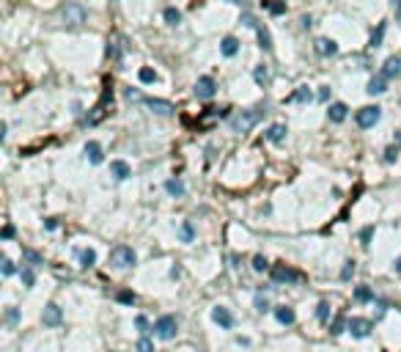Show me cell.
Listing matches in <instances>:
<instances>
[{"instance_id": "obj_1", "label": "cell", "mask_w": 401, "mask_h": 352, "mask_svg": "<svg viewBox=\"0 0 401 352\" xmlns=\"http://www.w3.org/2000/svg\"><path fill=\"white\" fill-rule=\"evenodd\" d=\"M135 261H138V256H135V250L129 245H115L110 250V264L115 270H127V267H132Z\"/></svg>"}, {"instance_id": "obj_2", "label": "cell", "mask_w": 401, "mask_h": 352, "mask_svg": "<svg viewBox=\"0 0 401 352\" xmlns=\"http://www.w3.org/2000/svg\"><path fill=\"white\" fill-rule=\"evenodd\" d=\"M176 330H179V322H176V316H171V314L160 316V319L154 322V336L165 338V341H171V338L176 336Z\"/></svg>"}, {"instance_id": "obj_3", "label": "cell", "mask_w": 401, "mask_h": 352, "mask_svg": "<svg viewBox=\"0 0 401 352\" xmlns=\"http://www.w3.org/2000/svg\"><path fill=\"white\" fill-rule=\"evenodd\" d=\"M113 102V88H110V83H105V91H102V99L97 102V107H94V113L88 116V124H99L102 119L107 116V105Z\"/></svg>"}, {"instance_id": "obj_4", "label": "cell", "mask_w": 401, "mask_h": 352, "mask_svg": "<svg viewBox=\"0 0 401 352\" xmlns=\"http://www.w3.org/2000/svg\"><path fill=\"white\" fill-rule=\"evenodd\" d=\"M258 119H261V107H253V110H242L239 116L231 121V124H234V130H236V132H248Z\"/></svg>"}, {"instance_id": "obj_5", "label": "cell", "mask_w": 401, "mask_h": 352, "mask_svg": "<svg viewBox=\"0 0 401 352\" xmlns=\"http://www.w3.org/2000/svg\"><path fill=\"white\" fill-rule=\"evenodd\" d=\"M379 116H382V110H379L377 105H374V107H363V110H357V127H360V130H371V127L379 121Z\"/></svg>"}, {"instance_id": "obj_6", "label": "cell", "mask_w": 401, "mask_h": 352, "mask_svg": "<svg viewBox=\"0 0 401 352\" xmlns=\"http://www.w3.org/2000/svg\"><path fill=\"white\" fill-rule=\"evenodd\" d=\"M272 281L275 283H297L300 281V273L297 270L286 267V264H275L272 267Z\"/></svg>"}, {"instance_id": "obj_7", "label": "cell", "mask_w": 401, "mask_h": 352, "mask_svg": "<svg viewBox=\"0 0 401 352\" xmlns=\"http://www.w3.org/2000/svg\"><path fill=\"white\" fill-rule=\"evenodd\" d=\"M214 91H217V83L209 77V74L198 77V83H195V97H198V99H212Z\"/></svg>"}, {"instance_id": "obj_8", "label": "cell", "mask_w": 401, "mask_h": 352, "mask_svg": "<svg viewBox=\"0 0 401 352\" xmlns=\"http://www.w3.org/2000/svg\"><path fill=\"white\" fill-rule=\"evenodd\" d=\"M64 22L66 25H80V22H85V9L80 3H66V9H64Z\"/></svg>"}, {"instance_id": "obj_9", "label": "cell", "mask_w": 401, "mask_h": 352, "mask_svg": "<svg viewBox=\"0 0 401 352\" xmlns=\"http://www.w3.org/2000/svg\"><path fill=\"white\" fill-rule=\"evenodd\" d=\"M346 330H349L355 338H365V336L371 333V322L368 319H360V316H352L349 325H346Z\"/></svg>"}, {"instance_id": "obj_10", "label": "cell", "mask_w": 401, "mask_h": 352, "mask_svg": "<svg viewBox=\"0 0 401 352\" xmlns=\"http://www.w3.org/2000/svg\"><path fill=\"white\" fill-rule=\"evenodd\" d=\"M212 319L220 325L223 330H231V328H234V314H231L226 306H214V308H212Z\"/></svg>"}, {"instance_id": "obj_11", "label": "cell", "mask_w": 401, "mask_h": 352, "mask_svg": "<svg viewBox=\"0 0 401 352\" xmlns=\"http://www.w3.org/2000/svg\"><path fill=\"white\" fill-rule=\"evenodd\" d=\"M60 319H64V311H60L55 303H50V306L44 308V314H42L44 328H55V325H60Z\"/></svg>"}, {"instance_id": "obj_12", "label": "cell", "mask_w": 401, "mask_h": 352, "mask_svg": "<svg viewBox=\"0 0 401 352\" xmlns=\"http://www.w3.org/2000/svg\"><path fill=\"white\" fill-rule=\"evenodd\" d=\"M143 105L151 107V113H157V116H173V105L165 102V99H143Z\"/></svg>"}, {"instance_id": "obj_13", "label": "cell", "mask_w": 401, "mask_h": 352, "mask_svg": "<svg viewBox=\"0 0 401 352\" xmlns=\"http://www.w3.org/2000/svg\"><path fill=\"white\" fill-rule=\"evenodd\" d=\"M316 52L322 58H330V55H335L338 52V44L332 42V39H316Z\"/></svg>"}, {"instance_id": "obj_14", "label": "cell", "mask_w": 401, "mask_h": 352, "mask_svg": "<svg viewBox=\"0 0 401 352\" xmlns=\"http://www.w3.org/2000/svg\"><path fill=\"white\" fill-rule=\"evenodd\" d=\"M275 319L281 322V325H286V328H289V325H294V319H297V316H294V308H289V306H275Z\"/></svg>"}, {"instance_id": "obj_15", "label": "cell", "mask_w": 401, "mask_h": 352, "mask_svg": "<svg viewBox=\"0 0 401 352\" xmlns=\"http://www.w3.org/2000/svg\"><path fill=\"white\" fill-rule=\"evenodd\" d=\"M85 157L94 162V165H99L102 160H105V154H102V146L97 143V140H88L85 143Z\"/></svg>"}, {"instance_id": "obj_16", "label": "cell", "mask_w": 401, "mask_h": 352, "mask_svg": "<svg viewBox=\"0 0 401 352\" xmlns=\"http://www.w3.org/2000/svg\"><path fill=\"white\" fill-rule=\"evenodd\" d=\"M110 173H113L118 182H124V179H129V173H132V171H129V165H127L124 160H113V162H110Z\"/></svg>"}, {"instance_id": "obj_17", "label": "cell", "mask_w": 401, "mask_h": 352, "mask_svg": "<svg viewBox=\"0 0 401 352\" xmlns=\"http://www.w3.org/2000/svg\"><path fill=\"white\" fill-rule=\"evenodd\" d=\"M365 91H368L371 97H374V94H385V91H387V77H385V74H377V77H371Z\"/></svg>"}, {"instance_id": "obj_18", "label": "cell", "mask_w": 401, "mask_h": 352, "mask_svg": "<svg viewBox=\"0 0 401 352\" xmlns=\"http://www.w3.org/2000/svg\"><path fill=\"white\" fill-rule=\"evenodd\" d=\"M286 132H289V130H286V127H283V124H272V127H269V130H267V132H264V138H267L269 143H281V140L286 138Z\"/></svg>"}, {"instance_id": "obj_19", "label": "cell", "mask_w": 401, "mask_h": 352, "mask_svg": "<svg viewBox=\"0 0 401 352\" xmlns=\"http://www.w3.org/2000/svg\"><path fill=\"white\" fill-rule=\"evenodd\" d=\"M346 107L344 102H335V105H330V110H327V116H330V121H335V124H341V121L346 119Z\"/></svg>"}, {"instance_id": "obj_20", "label": "cell", "mask_w": 401, "mask_h": 352, "mask_svg": "<svg viewBox=\"0 0 401 352\" xmlns=\"http://www.w3.org/2000/svg\"><path fill=\"white\" fill-rule=\"evenodd\" d=\"M236 50H239V42H236L234 36H226V39H223V42H220V52H223V55H226V58L236 55Z\"/></svg>"}, {"instance_id": "obj_21", "label": "cell", "mask_w": 401, "mask_h": 352, "mask_svg": "<svg viewBox=\"0 0 401 352\" xmlns=\"http://www.w3.org/2000/svg\"><path fill=\"white\" fill-rule=\"evenodd\" d=\"M165 190H168V195H173V198H181V195H184V182L181 179H168Z\"/></svg>"}, {"instance_id": "obj_22", "label": "cell", "mask_w": 401, "mask_h": 352, "mask_svg": "<svg viewBox=\"0 0 401 352\" xmlns=\"http://www.w3.org/2000/svg\"><path fill=\"white\" fill-rule=\"evenodd\" d=\"M398 72H401V61H398V58H387L382 74H385V77H396Z\"/></svg>"}, {"instance_id": "obj_23", "label": "cell", "mask_w": 401, "mask_h": 352, "mask_svg": "<svg viewBox=\"0 0 401 352\" xmlns=\"http://www.w3.org/2000/svg\"><path fill=\"white\" fill-rule=\"evenodd\" d=\"M256 33H258V42H261V47L264 50H272V36H269V31L264 28V25H256Z\"/></svg>"}, {"instance_id": "obj_24", "label": "cell", "mask_w": 401, "mask_h": 352, "mask_svg": "<svg viewBox=\"0 0 401 352\" xmlns=\"http://www.w3.org/2000/svg\"><path fill=\"white\" fill-rule=\"evenodd\" d=\"M97 264V253H94L91 248H85V250H80V267H94Z\"/></svg>"}, {"instance_id": "obj_25", "label": "cell", "mask_w": 401, "mask_h": 352, "mask_svg": "<svg viewBox=\"0 0 401 352\" xmlns=\"http://www.w3.org/2000/svg\"><path fill=\"white\" fill-rule=\"evenodd\" d=\"M179 237H181V242H193V237H195V228H193V223L184 220L181 223V228H179Z\"/></svg>"}, {"instance_id": "obj_26", "label": "cell", "mask_w": 401, "mask_h": 352, "mask_svg": "<svg viewBox=\"0 0 401 352\" xmlns=\"http://www.w3.org/2000/svg\"><path fill=\"white\" fill-rule=\"evenodd\" d=\"M162 17H165V22H168V25H179V22H181V11H179V9H173V6L162 11Z\"/></svg>"}, {"instance_id": "obj_27", "label": "cell", "mask_w": 401, "mask_h": 352, "mask_svg": "<svg viewBox=\"0 0 401 352\" xmlns=\"http://www.w3.org/2000/svg\"><path fill=\"white\" fill-rule=\"evenodd\" d=\"M355 300H357V303H371V300H374V292H371L368 286H357V289H355Z\"/></svg>"}, {"instance_id": "obj_28", "label": "cell", "mask_w": 401, "mask_h": 352, "mask_svg": "<svg viewBox=\"0 0 401 352\" xmlns=\"http://www.w3.org/2000/svg\"><path fill=\"white\" fill-rule=\"evenodd\" d=\"M264 6H267L269 14H283V11H286V3H283V0H264Z\"/></svg>"}, {"instance_id": "obj_29", "label": "cell", "mask_w": 401, "mask_h": 352, "mask_svg": "<svg viewBox=\"0 0 401 352\" xmlns=\"http://www.w3.org/2000/svg\"><path fill=\"white\" fill-rule=\"evenodd\" d=\"M115 300H118V303H124V306H135L138 295H135V292H129V289H121V292L115 295Z\"/></svg>"}, {"instance_id": "obj_30", "label": "cell", "mask_w": 401, "mask_h": 352, "mask_svg": "<svg viewBox=\"0 0 401 352\" xmlns=\"http://www.w3.org/2000/svg\"><path fill=\"white\" fill-rule=\"evenodd\" d=\"M138 77H140V83H146V85H148V83H157V72L148 69V66H143V69L138 72Z\"/></svg>"}, {"instance_id": "obj_31", "label": "cell", "mask_w": 401, "mask_h": 352, "mask_svg": "<svg viewBox=\"0 0 401 352\" xmlns=\"http://www.w3.org/2000/svg\"><path fill=\"white\" fill-rule=\"evenodd\" d=\"M382 39H385V22H379L377 31L371 33V47H379V44H382Z\"/></svg>"}, {"instance_id": "obj_32", "label": "cell", "mask_w": 401, "mask_h": 352, "mask_svg": "<svg viewBox=\"0 0 401 352\" xmlns=\"http://www.w3.org/2000/svg\"><path fill=\"white\" fill-rule=\"evenodd\" d=\"M289 102H311V91L308 88H300V91H294L289 97Z\"/></svg>"}, {"instance_id": "obj_33", "label": "cell", "mask_w": 401, "mask_h": 352, "mask_svg": "<svg viewBox=\"0 0 401 352\" xmlns=\"http://www.w3.org/2000/svg\"><path fill=\"white\" fill-rule=\"evenodd\" d=\"M344 325H349V322H346L344 316H335V319H332V325H330V333H332V336H341V333H344Z\"/></svg>"}, {"instance_id": "obj_34", "label": "cell", "mask_w": 401, "mask_h": 352, "mask_svg": "<svg viewBox=\"0 0 401 352\" xmlns=\"http://www.w3.org/2000/svg\"><path fill=\"white\" fill-rule=\"evenodd\" d=\"M19 278H22L25 286H33V281H36V275H33V270L30 267H25V270H19Z\"/></svg>"}, {"instance_id": "obj_35", "label": "cell", "mask_w": 401, "mask_h": 352, "mask_svg": "<svg viewBox=\"0 0 401 352\" xmlns=\"http://www.w3.org/2000/svg\"><path fill=\"white\" fill-rule=\"evenodd\" d=\"M267 267H269V261L264 259L261 253H258V256H253V270H256V273H264V270H267Z\"/></svg>"}, {"instance_id": "obj_36", "label": "cell", "mask_w": 401, "mask_h": 352, "mask_svg": "<svg viewBox=\"0 0 401 352\" xmlns=\"http://www.w3.org/2000/svg\"><path fill=\"white\" fill-rule=\"evenodd\" d=\"M256 311H258V314H267V311H269V300H267V297L256 295Z\"/></svg>"}, {"instance_id": "obj_37", "label": "cell", "mask_w": 401, "mask_h": 352, "mask_svg": "<svg viewBox=\"0 0 401 352\" xmlns=\"http://www.w3.org/2000/svg\"><path fill=\"white\" fill-rule=\"evenodd\" d=\"M253 77H256V83H258V85H264V83L269 80V74H267V69H264V66H256Z\"/></svg>"}, {"instance_id": "obj_38", "label": "cell", "mask_w": 401, "mask_h": 352, "mask_svg": "<svg viewBox=\"0 0 401 352\" xmlns=\"http://www.w3.org/2000/svg\"><path fill=\"white\" fill-rule=\"evenodd\" d=\"M355 270H357V267H355V261H346V264H344V270H341V281H349L352 275H355Z\"/></svg>"}, {"instance_id": "obj_39", "label": "cell", "mask_w": 401, "mask_h": 352, "mask_svg": "<svg viewBox=\"0 0 401 352\" xmlns=\"http://www.w3.org/2000/svg\"><path fill=\"white\" fill-rule=\"evenodd\" d=\"M316 316H319L322 322H327V319H330V306H327V303H319V308H316Z\"/></svg>"}, {"instance_id": "obj_40", "label": "cell", "mask_w": 401, "mask_h": 352, "mask_svg": "<svg viewBox=\"0 0 401 352\" xmlns=\"http://www.w3.org/2000/svg\"><path fill=\"white\" fill-rule=\"evenodd\" d=\"M138 352H154V344H151V341H148V338L143 336V338L138 341Z\"/></svg>"}, {"instance_id": "obj_41", "label": "cell", "mask_w": 401, "mask_h": 352, "mask_svg": "<svg viewBox=\"0 0 401 352\" xmlns=\"http://www.w3.org/2000/svg\"><path fill=\"white\" fill-rule=\"evenodd\" d=\"M22 256H25L30 264H42V256H39L36 250H22Z\"/></svg>"}, {"instance_id": "obj_42", "label": "cell", "mask_w": 401, "mask_h": 352, "mask_svg": "<svg viewBox=\"0 0 401 352\" xmlns=\"http://www.w3.org/2000/svg\"><path fill=\"white\" fill-rule=\"evenodd\" d=\"M17 319H19V311H17V308H6V322H9V325H17Z\"/></svg>"}, {"instance_id": "obj_43", "label": "cell", "mask_w": 401, "mask_h": 352, "mask_svg": "<svg viewBox=\"0 0 401 352\" xmlns=\"http://www.w3.org/2000/svg\"><path fill=\"white\" fill-rule=\"evenodd\" d=\"M135 325H138V330H140V333H148V328H151V325H148V319H146L143 314H140L138 319H135Z\"/></svg>"}, {"instance_id": "obj_44", "label": "cell", "mask_w": 401, "mask_h": 352, "mask_svg": "<svg viewBox=\"0 0 401 352\" xmlns=\"http://www.w3.org/2000/svg\"><path fill=\"white\" fill-rule=\"evenodd\" d=\"M127 99H132V102H143L146 97L140 91H135V88H127Z\"/></svg>"}, {"instance_id": "obj_45", "label": "cell", "mask_w": 401, "mask_h": 352, "mask_svg": "<svg viewBox=\"0 0 401 352\" xmlns=\"http://www.w3.org/2000/svg\"><path fill=\"white\" fill-rule=\"evenodd\" d=\"M17 270H14V264H11V259H3V275L9 278V275H14Z\"/></svg>"}, {"instance_id": "obj_46", "label": "cell", "mask_w": 401, "mask_h": 352, "mask_svg": "<svg viewBox=\"0 0 401 352\" xmlns=\"http://www.w3.org/2000/svg\"><path fill=\"white\" fill-rule=\"evenodd\" d=\"M371 234H374V228H371V226H365L363 231H360V240H363V245H365V248H368V240H371Z\"/></svg>"}, {"instance_id": "obj_47", "label": "cell", "mask_w": 401, "mask_h": 352, "mask_svg": "<svg viewBox=\"0 0 401 352\" xmlns=\"http://www.w3.org/2000/svg\"><path fill=\"white\" fill-rule=\"evenodd\" d=\"M396 157H398V149H396V146H390V149L385 152V162H396Z\"/></svg>"}, {"instance_id": "obj_48", "label": "cell", "mask_w": 401, "mask_h": 352, "mask_svg": "<svg viewBox=\"0 0 401 352\" xmlns=\"http://www.w3.org/2000/svg\"><path fill=\"white\" fill-rule=\"evenodd\" d=\"M11 237H14V226H11V223H6V226H3V240H11Z\"/></svg>"}, {"instance_id": "obj_49", "label": "cell", "mask_w": 401, "mask_h": 352, "mask_svg": "<svg viewBox=\"0 0 401 352\" xmlns=\"http://www.w3.org/2000/svg\"><path fill=\"white\" fill-rule=\"evenodd\" d=\"M327 97H330V88H327V85H322V91H319V99H322V102H324V99H327Z\"/></svg>"}, {"instance_id": "obj_50", "label": "cell", "mask_w": 401, "mask_h": 352, "mask_svg": "<svg viewBox=\"0 0 401 352\" xmlns=\"http://www.w3.org/2000/svg\"><path fill=\"white\" fill-rule=\"evenodd\" d=\"M44 226L50 228V231H55V228H58V220H52V218H50V220H44Z\"/></svg>"}, {"instance_id": "obj_51", "label": "cell", "mask_w": 401, "mask_h": 352, "mask_svg": "<svg viewBox=\"0 0 401 352\" xmlns=\"http://www.w3.org/2000/svg\"><path fill=\"white\" fill-rule=\"evenodd\" d=\"M393 270H396V273H401V256L396 259V264H393Z\"/></svg>"}, {"instance_id": "obj_52", "label": "cell", "mask_w": 401, "mask_h": 352, "mask_svg": "<svg viewBox=\"0 0 401 352\" xmlns=\"http://www.w3.org/2000/svg\"><path fill=\"white\" fill-rule=\"evenodd\" d=\"M228 3H242V0H228Z\"/></svg>"}, {"instance_id": "obj_53", "label": "cell", "mask_w": 401, "mask_h": 352, "mask_svg": "<svg viewBox=\"0 0 401 352\" xmlns=\"http://www.w3.org/2000/svg\"><path fill=\"white\" fill-rule=\"evenodd\" d=\"M113 352H115V349H113Z\"/></svg>"}]
</instances>
